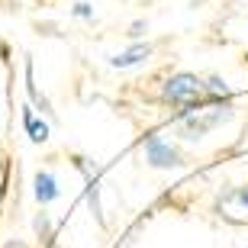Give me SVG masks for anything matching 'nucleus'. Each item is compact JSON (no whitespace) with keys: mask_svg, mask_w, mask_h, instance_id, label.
Returning <instances> with one entry per match:
<instances>
[{"mask_svg":"<svg viewBox=\"0 0 248 248\" xmlns=\"http://www.w3.org/2000/svg\"><path fill=\"white\" fill-rule=\"evenodd\" d=\"M206 100V74L197 71H168L161 81H158V103L174 113H184L190 107Z\"/></svg>","mask_w":248,"mask_h":248,"instance_id":"2","label":"nucleus"},{"mask_svg":"<svg viewBox=\"0 0 248 248\" xmlns=\"http://www.w3.org/2000/svg\"><path fill=\"white\" fill-rule=\"evenodd\" d=\"M84 200H87V206H91V216L97 219V226H110L107 222V213H103V203H100V177L97 181H84Z\"/></svg>","mask_w":248,"mask_h":248,"instance_id":"10","label":"nucleus"},{"mask_svg":"<svg viewBox=\"0 0 248 248\" xmlns=\"http://www.w3.org/2000/svg\"><path fill=\"white\" fill-rule=\"evenodd\" d=\"M139 152H142V161L152 171H177L187 161L177 139H168L165 132H145L139 139Z\"/></svg>","mask_w":248,"mask_h":248,"instance_id":"3","label":"nucleus"},{"mask_svg":"<svg viewBox=\"0 0 248 248\" xmlns=\"http://www.w3.org/2000/svg\"><path fill=\"white\" fill-rule=\"evenodd\" d=\"M206 100H235V91L222 74H206Z\"/></svg>","mask_w":248,"mask_h":248,"instance_id":"11","label":"nucleus"},{"mask_svg":"<svg viewBox=\"0 0 248 248\" xmlns=\"http://www.w3.org/2000/svg\"><path fill=\"white\" fill-rule=\"evenodd\" d=\"M32 235H36V242L42 248L55 242V219H52V213H46L42 206H39V213L32 216Z\"/></svg>","mask_w":248,"mask_h":248,"instance_id":"9","label":"nucleus"},{"mask_svg":"<svg viewBox=\"0 0 248 248\" xmlns=\"http://www.w3.org/2000/svg\"><path fill=\"white\" fill-rule=\"evenodd\" d=\"M148 36V19H132L126 26V39L129 42H142V39Z\"/></svg>","mask_w":248,"mask_h":248,"instance_id":"15","label":"nucleus"},{"mask_svg":"<svg viewBox=\"0 0 248 248\" xmlns=\"http://www.w3.org/2000/svg\"><path fill=\"white\" fill-rule=\"evenodd\" d=\"M46 248H58V245H55V242H52V245H46Z\"/></svg>","mask_w":248,"mask_h":248,"instance_id":"18","label":"nucleus"},{"mask_svg":"<svg viewBox=\"0 0 248 248\" xmlns=\"http://www.w3.org/2000/svg\"><path fill=\"white\" fill-rule=\"evenodd\" d=\"M23 91H26V100L36 107L42 116H48V120L55 123V107H52V100L46 97V91L39 87V81H36V62L32 58H23Z\"/></svg>","mask_w":248,"mask_h":248,"instance_id":"7","label":"nucleus"},{"mask_svg":"<svg viewBox=\"0 0 248 248\" xmlns=\"http://www.w3.org/2000/svg\"><path fill=\"white\" fill-rule=\"evenodd\" d=\"M10 187H13V158L10 155H0V210L10 197Z\"/></svg>","mask_w":248,"mask_h":248,"instance_id":"12","label":"nucleus"},{"mask_svg":"<svg viewBox=\"0 0 248 248\" xmlns=\"http://www.w3.org/2000/svg\"><path fill=\"white\" fill-rule=\"evenodd\" d=\"M0 136H3V110H0Z\"/></svg>","mask_w":248,"mask_h":248,"instance_id":"17","label":"nucleus"},{"mask_svg":"<svg viewBox=\"0 0 248 248\" xmlns=\"http://www.w3.org/2000/svg\"><path fill=\"white\" fill-rule=\"evenodd\" d=\"M0 248H29V245H26L23 239H7V242H3Z\"/></svg>","mask_w":248,"mask_h":248,"instance_id":"16","label":"nucleus"},{"mask_svg":"<svg viewBox=\"0 0 248 248\" xmlns=\"http://www.w3.org/2000/svg\"><path fill=\"white\" fill-rule=\"evenodd\" d=\"M71 168L84 177V181H97V177H100V168L93 165L87 155H71Z\"/></svg>","mask_w":248,"mask_h":248,"instance_id":"13","label":"nucleus"},{"mask_svg":"<svg viewBox=\"0 0 248 248\" xmlns=\"http://www.w3.org/2000/svg\"><path fill=\"white\" fill-rule=\"evenodd\" d=\"M32 200H36L42 210H48L52 203L62 200V184H58L55 171H48V168H39L36 174H32Z\"/></svg>","mask_w":248,"mask_h":248,"instance_id":"8","label":"nucleus"},{"mask_svg":"<svg viewBox=\"0 0 248 248\" xmlns=\"http://www.w3.org/2000/svg\"><path fill=\"white\" fill-rule=\"evenodd\" d=\"M152 55H155V46L152 42H129L123 52H116V55L107 58V64H110L113 71H136V68H142V64L152 62Z\"/></svg>","mask_w":248,"mask_h":248,"instance_id":"6","label":"nucleus"},{"mask_svg":"<svg viewBox=\"0 0 248 248\" xmlns=\"http://www.w3.org/2000/svg\"><path fill=\"white\" fill-rule=\"evenodd\" d=\"M19 126H23V132H26V139L32 145H48V139H52V120L42 116L29 100L19 107Z\"/></svg>","mask_w":248,"mask_h":248,"instance_id":"5","label":"nucleus"},{"mask_svg":"<svg viewBox=\"0 0 248 248\" xmlns=\"http://www.w3.org/2000/svg\"><path fill=\"white\" fill-rule=\"evenodd\" d=\"M232 116H235V100H203L184 113H174L171 129L181 142H203L210 132L226 126Z\"/></svg>","mask_w":248,"mask_h":248,"instance_id":"1","label":"nucleus"},{"mask_svg":"<svg viewBox=\"0 0 248 248\" xmlns=\"http://www.w3.org/2000/svg\"><path fill=\"white\" fill-rule=\"evenodd\" d=\"M68 13H71L74 19H81V23H91L97 13H93V3H87V0H78V3H71L68 7Z\"/></svg>","mask_w":248,"mask_h":248,"instance_id":"14","label":"nucleus"},{"mask_svg":"<svg viewBox=\"0 0 248 248\" xmlns=\"http://www.w3.org/2000/svg\"><path fill=\"white\" fill-rule=\"evenodd\" d=\"M213 213H216L222 222L248 226V184L226 187V190L216 197V203H213Z\"/></svg>","mask_w":248,"mask_h":248,"instance_id":"4","label":"nucleus"}]
</instances>
